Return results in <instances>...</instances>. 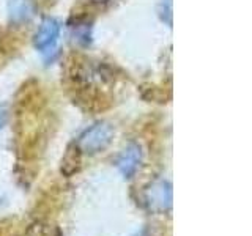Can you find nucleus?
I'll return each instance as SVG.
<instances>
[{
    "label": "nucleus",
    "mask_w": 252,
    "mask_h": 236,
    "mask_svg": "<svg viewBox=\"0 0 252 236\" xmlns=\"http://www.w3.org/2000/svg\"><path fill=\"white\" fill-rule=\"evenodd\" d=\"M114 139V128L110 123L98 121L87 128L76 142V149L84 154H96L104 151Z\"/></svg>",
    "instance_id": "1"
},
{
    "label": "nucleus",
    "mask_w": 252,
    "mask_h": 236,
    "mask_svg": "<svg viewBox=\"0 0 252 236\" xmlns=\"http://www.w3.org/2000/svg\"><path fill=\"white\" fill-rule=\"evenodd\" d=\"M173 192L169 181L158 179L150 183L142 194V203L150 212H165L172 208Z\"/></svg>",
    "instance_id": "2"
},
{
    "label": "nucleus",
    "mask_w": 252,
    "mask_h": 236,
    "mask_svg": "<svg viewBox=\"0 0 252 236\" xmlns=\"http://www.w3.org/2000/svg\"><path fill=\"white\" fill-rule=\"evenodd\" d=\"M142 148L136 142H131V144L126 145L122 153L117 157V169L122 173L125 178H132L134 173H136L142 164Z\"/></svg>",
    "instance_id": "3"
},
{
    "label": "nucleus",
    "mask_w": 252,
    "mask_h": 236,
    "mask_svg": "<svg viewBox=\"0 0 252 236\" xmlns=\"http://www.w3.org/2000/svg\"><path fill=\"white\" fill-rule=\"evenodd\" d=\"M60 35V22L54 18H46L36 30L33 36V44L38 51H46L52 47Z\"/></svg>",
    "instance_id": "4"
},
{
    "label": "nucleus",
    "mask_w": 252,
    "mask_h": 236,
    "mask_svg": "<svg viewBox=\"0 0 252 236\" xmlns=\"http://www.w3.org/2000/svg\"><path fill=\"white\" fill-rule=\"evenodd\" d=\"M8 13H10V19L13 22L27 21L33 16V2L32 0H10Z\"/></svg>",
    "instance_id": "5"
},
{
    "label": "nucleus",
    "mask_w": 252,
    "mask_h": 236,
    "mask_svg": "<svg viewBox=\"0 0 252 236\" xmlns=\"http://www.w3.org/2000/svg\"><path fill=\"white\" fill-rule=\"evenodd\" d=\"M8 117H10V114H8V109L6 106L3 104H0V131H2L6 123H8Z\"/></svg>",
    "instance_id": "6"
},
{
    "label": "nucleus",
    "mask_w": 252,
    "mask_h": 236,
    "mask_svg": "<svg viewBox=\"0 0 252 236\" xmlns=\"http://www.w3.org/2000/svg\"><path fill=\"white\" fill-rule=\"evenodd\" d=\"M93 2H104V0H93Z\"/></svg>",
    "instance_id": "7"
}]
</instances>
